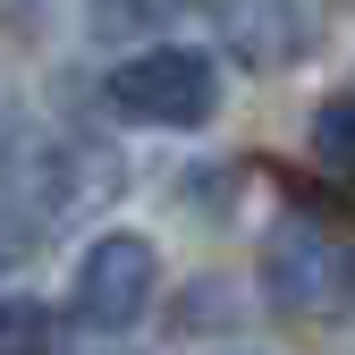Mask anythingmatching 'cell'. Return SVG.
Wrapping results in <instances>:
<instances>
[{"label":"cell","mask_w":355,"mask_h":355,"mask_svg":"<svg viewBox=\"0 0 355 355\" xmlns=\"http://www.w3.org/2000/svg\"><path fill=\"white\" fill-rule=\"evenodd\" d=\"M110 102L144 127H203L220 110V68L187 42H153V51H127L110 68Z\"/></svg>","instance_id":"1"},{"label":"cell","mask_w":355,"mask_h":355,"mask_svg":"<svg viewBox=\"0 0 355 355\" xmlns=\"http://www.w3.org/2000/svg\"><path fill=\"white\" fill-rule=\"evenodd\" d=\"M262 288H271L279 313H338L355 296V254L313 220H279L262 237Z\"/></svg>","instance_id":"2"},{"label":"cell","mask_w":355,"mask_h":355,"mask_svg":"<svg viewBox=\"0 0 355 355\" xmlns=\"http://www.w3.org/2000/svg\"><path fill=\"white\" fill-rule=\"evenodd\" d=\"M153 288H161V254H153V237H136V229H110V237H94L85 245V262H76V322L85 330H136V313L153 304Z\"/></svg>","instance_id":"3"},{"label":"cell","mask_w":355,"mask_h":355,"mask_svg":"<svg viewBox=\"0 0 355 355\" xmlns=\"http://www.w3.org/2000/svg\"><path fill=\"white\" fill-rule=\"evenodd\" d=\"M220 51L254 76H279L322 42V0H203Z\"/></svg>","instance_id":"4"},{"label":"cell","mask_w":355,"mask_h":355,"mask_svg":"<svg viewBox=\"0 0 355 355\" xmlns=\"http://www.w3.org/2000/svg\"><path fill=\"white\" fill-rule=\"evenodd\" d=\"M187 9H195V0H94V34L102 42H144L169 17H187Z\"/></svg>","instance_id":"5"},{"label":"cell","mask_w":355,"mask_h":355,"mask_svg":"<svg viewBox=\"0 0 355 355\" xmlns=\"http://www.w3.org/2000/svg\"><path fill=\"white\" fill-rule=\"evenodd\" d=\"M313 161L330 178H355V94H338V102L313 110Z\"/></svg>","instance_id":"6"},{"label":"cell","mask_w":355,"mask_h":355,"mask_svg":"<svg viewBox=\"0 0 355 355\" xmlns=\"http://www.w3.org/2000/svg\"><path fill=\"white\" fill-rule=\"evenodd\" d=\"M51 304H34V296H0V355H42L51 347Z\"/></svg>","instance_id":"7"},{"label":"cell","mask_w":355,"mask_h":355,"mask_svg":"<svg viewBox=\"0 0 355 355\" xmlns=\"http://www.w3.org/2000/svg\"><path fill=\"white\" fill-rule=\"evenodd\" d=\"M17 254H26V237L9 229V220H0V271H9V262H17Z\"/></svg>","instance_id":"8"}]
</instances>
